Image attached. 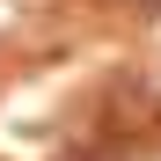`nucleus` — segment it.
<instances>
[{"mask_svg": "<svg viewBox=\"0 0 161 161\" xmlns=\"http://www.w3.org/2000/svg\"><path fill=\"white\" fill-rule=\"evenodd\" d=\"M147 8H161V0H147Z\"/></svg>", "mask_w": 161, "mask_h": 161, "instance_id": "1", "label": "nucleus"}]
</instances>
